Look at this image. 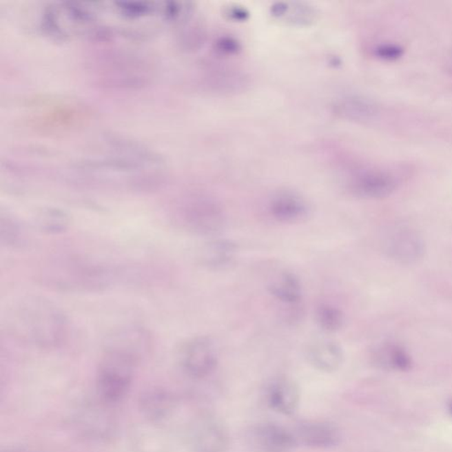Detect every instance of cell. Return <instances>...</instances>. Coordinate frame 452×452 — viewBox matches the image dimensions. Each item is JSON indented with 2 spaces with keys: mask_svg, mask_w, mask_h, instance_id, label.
Returning <instances> with one entry per match:
<instances>
[{
  "mask_svg": "<svg viewBox=\"0 0 452 452\" xmlns=\"http://www.w3.org/2000/svg\"><path fill=\"white\" fill-rule=\"evenodd\" d=\"M190 11L184 2L65 3L47 9L43 26L63 39L139 36L177 23Z\"/></svg>",
  "mask_w": 452,
  "mask_h": 452,
  "instance_id": "1",
  "label": "cell"
},
{
  "mask_svg": "<svg viewBox=\"0 0 452 452\" xmlns=\"http://www.w3.org/2000/svg\"><path fill=\"white\" fill-rule=\"evenodd\" d=\"M10 322L19 338L43 349L59 347L67 338V317L43 298L30 297L21 301L12 311Z\"/></svg>",
  "mask_w": 452,
  "mask_h": 452,
  "instance_id": "2",
  "label": "cell"
},
{
  "mask_svg": "<svg viewBox=\"0 0 452 452\" xmlns=\"http://www.w3.org/2000/svg\"><path fill=\"white\" fill-rule=\"evenodd\" d=\"M138 358L122 351L105 349L96 373V391L103 403H118L131 387Z\"/></svg>",
  "mask_w": 452,
  "mask_h": 452,
  "instance_id": "3",
  "label": "cell"
},
{
  "mask_svg": "<svg viewBox=\"0 0 452 452\" xmlns=\"http://www.w3.org/2000/svg\"><path fill=\"white\" fill-rule=\"evenodd\" d=\"M178 221L187 230L209 237L220 234L226 224L224 210L209 200L198 201L187 206Z\"/></svg>",
  "mask_w": 452,
  "mask_h": 452,
  "instance_id": "4",
  "label": "cell"
},
{
  "mask_svg": "<svg viewBox=\"0 0 452 452\" xmlns=\"http://www.w3.org/2000/svg\"><path fill=\"white\" fill-rule=\"evenodd\" d=\"M181 367L188 376L204 379L212 375L218 365L214 345L207 337L191 338L180 351Z\"/></svg>",
  "mask_w": 452,
  "mask_h": 452,
  "instance_id": "5",
  "label": "cell"
},
{
  "mask_svg": "<svg viewBox=\"0 0 452 452\" xmlns=\"http://www.w3.org/2000/svg\"><path fill=\"white\" fill-rule=\"evenodd\" d=\"M247 442L254 452H294L298 445L293 432L272 423L252 427Z\"/></svg>",
  "mask_w": 452,
  "mask_h": 452,
  "instance_id": "6",
  "label": "cell"
},
{
  "mask_svg": "<svg viewBox=\"0 0 452 452\" xmlns=\"http://www.w3.org/2000/svg\"><path fill=\"white\" fill-rule=\"evenodd\" d=\"M398 186V177L391 170L372 169L360 172L351 181L356 196L367 199H380L390 196Z\"/></svg>",
  "mask_w": 452,
  "mask_h": 452,
  "instance_id": "7",
  "label": "cell"
},
{
  "mask_svg": "<svg viewBox=\"0 0 452 452\" xmlns=\"http://www.w3.org/2000/svg\"><path fill=\"white\" fill-rule=\"evenodd\" d=\"M273 218L284 224H300L307 220L311 214L309 203L300 194L291 191H280L269 203Z\"/></svg>",
  "mask_w": 452,
  "mask_h": 452,
  "instance_id": "8",
  "label": "cell"
},
{
  "mask_svg": "<svg viewBox=\"0 0 452 452\" xmlns=\"http://www.w3.org/2000/svg\"><path fill=\"white\" fill-rule=\"evenodd\" d=\"M268 290L272 297L288 309V317L293 322L300 316L302 301V285L291 272H282L269 282Z\"/></svg>",
  "mask_w": 452,
  "mask_h": 452,
  "instance_id": "9",
  "label": "cell"
},
{
  "mask_svg": "<svg viewBox=\"0 0 452 452\" xmlns=\"http://www.w3.org/2000/svg\"><path fill=\"white\" fill-rule=\"evenodd\" d=\"M293 434L298 444L314 449L335 447L341 440V434L338 427L327 422L300 423Z\"/></svg>",
  "mask_w": 452,
  "mask_h": 452,
  "instance_id": "10",
  "label": "cell"
},
{
  "mask_svg": "<svg viewBox=\"0 0 452 452\" xmlns=\"http://www.w3.org/2000/svg\"><path fill=\"white\" fill-rule=\"evenodd\" d=\"M152 336L139 326H127L112 331L106 338L105 349H112L130 354L140 360L143 353L150 349Z\"/></svg>",
  "mask_w": 452,
  "mask_h": 452,
  "instance_id": "11",
  "label": "cell"
},
{
  "mask_svg": "<svg viewBox=\"0 0 452 452\" xmlns=\"http://www.w3.org/2000/svg\"><path fill=\"white\" fill-rule=\"evenodd\" d=\"M266 400L272 410L285 415H291L299 406V388L291 379L274 378L267 386Z\"/></svg>",
  "mask_w": 452,
  "mask_h": 452,
  "instance_id": "12",
  "label": "cell"
},
{
  "mask_svg": "<svg viewBox=\"0 0 452 452\" xmlns=\"http://www.w3.org/2000/svg\"><path fill=\"white\" fill-rule=\"evenodd\" d=\"M307 358L315 369L332 373L337 371L343 363L344 353L338 342L331 339H319L309 345Z\"/></svg>",
  "mask_w": 452,
  "mask_h": 452,
  "instance_id": "13",
  "label": "cell"
},
{
  "mask_svg": "<svg viewBox=\"0 0 452 452\" xmlns=\"http://www.w3.org/2000/svg\"><path fill=\"white\" fill-rule=\"evenodd\" d=\"M228 436L224 427L213 419L203 420L194 432L196 452H225Z\"/></svg>",
  "mask_w": 452,
  "mask_h": 452,
  "instance_id": "14",
  "label": "cell"
},
{
  "mask_svg": "<svg viewBox=\"0 0 452 452\" xmlns=\"http://www.w3.org/2000/svg\"><path fill=\"white\" fill-rule=\"evenodd\" d=\"M238 252L236 243L224 238H216L205 244L201 251V265L212 269H221L234 262Z\"/></svg>",
  "mask_w": 452,
  "mask_h": 452,
  "instance_id": "15",
  "label": "cell"
},
{
  "mask_svg": "<svg viewBox=\"0 0 452 452\" xmlns=\"http://www.w3.org/2000/svg\"><path fill=\"white\" fill-rule=\"evenodd\" d=\"M34 225L46 234L56 235L68 230L71 219L65 212L59 209H43L34 216Z\"/></svg>",
  "mask_w": 452,
  "mask_h": 452,
  "instance_id": "16",
  "label": "cell"
},
{
  "mask_svg": "<svg viewBox=\"0 0 452 452\" xmlns=\"http://www.w3.org/2000/svg\"><path fill=\"white\" fill-rule=\"evenodd\" d=\"M376 362L380 365L394 367L400 371H408L412 367V359L400 345L384 344L375 351Z\"/></svg>",
  "mask_w": 452,
  "mask_h": 452,
  "instance_id": "17",
  "label": "cell"
},
{
  "mask_svg": "<svg viewBox=\"0 0 452 452\" xmlns=\"http://www.w3.org/2000/svg\"><path fill=\"white\" fill-rule=\"evenodd\" d=\"M423 251L422 240L411 232H403L398 235L391 245L392 256L402 262H412L420 258Z\"/></svg>",
  "mask_w": 452,
  "mask_h": 452,
  "instance_id": "18",
  "label": "cell"
},
{
  "mask_svg": "<svg viewBox=\"0 0 452 452\" xmlns=\"http://www.w3.org/2000/svg\"><path fill=\"white\" fill-rule=\"evenodd\" d=\"M0 240L6 247L23 246L26 240L23 225L12 216L2 215L0 218Z\"/></svg>",
  "mask_w": 452,
  "mask_h": 452,
  "instance_id": "19",
  "label": "cell"
},
{
  "mask_svg": "<svg viewBox=\"0 0 452 452\" xmlns=\"http://www.w3.org/2000/svg\"><path fill=\"white\" fill-rule=\"evenodd\" d=\"M317 325L323 331L334 333L344 325V314L338 307L331 304H322L316 311Z\"/></svg>",
  "mask_w": 452,
  "mask_h": 452,
  "instance_id": "20",
  "label": "cell"
},
{
  "mask_svg": "<svg viewBox=\"0 0 452 452\" xmlns=\"http://www.w3.org/2000/svg\"><path fill=\"white\" fill-rule=\"evenodd\" d=\"M336 111L342 117L350 119H366L373 114V105L366 100L358 97H347L336 106Z\"/></svg>",
  "mask_w": 452,
  "mask_h": 452,
  "instance_id": "21",
  "label": "cell"
},
{
  "mask_svg": "<svg viewBox=\"0 0 452 452\" xmlns=\"http://www.w3.org/2000/svg\"><path fill=\"white\" fill-rule=\"evenodd\" d=\"M172 401L162 391L152 392L143 398V408L150 418L161 419L168 413Z\"/></svg>",
  "mask_w": 452,
  "mask_h": 452,
  "instance_id": "22",
  "label": "cell"
},
{
  "mask_svg": "<svg viewBox=\"0 0 452 452\" xmlns=\"http://www.w3.org/2000/svg\"><path fill=\"white\" fill-rule=\"evenodd\" d=\"M214 79L219 92H236L243 90L247 84V79L243 74L231 70L219 71Z\"/></svg>",
  "mask_w": 452,
  "mask_h": 452,
  "instance_id": "23",
  "label": "cell"
},
{
  "mask_svg": "<svg viewBox=\"0 0 452 452\" xmlns=\"http://www.w3.org/2000/svg\"><path fill=\"white\" fill-rule=\"evenodd\" d=\"M216 45L219 51L225 53H235L240 49V43L232 37H221Z\"/></svg>",
  "mask_w": 452,
  "mask_h": 452,
  "instance_id": "24",
  "label": "cell"
},
{
  "mask_svg": "<svg viewBox=\"0 0 452 452\" xmlns=\"http://www.w3.org/2000/svg\"><path fill=\"white\" fill-rule=\"evenodd\" d=\"M8 452H30V451H8Z\"/></svg>",
  "mask_w": 452,
  "mask_h": 452,
  "instance_id": "25",
  "label": "cell"
},
{
  "mask_svg": "<svg viewBox=\"0 0 452 452\" xmlns=\"http://www.w3.org/2000/svg\"><path fill=\"white\" fill-rule=\"evenodd\" d=\"M451 413H452V404H451Z\"/></svg>",
  "mask_w": 452,
  "mask_h": 452,
  "instance_id": "26",
  "label": "cell"
}]
</instances>
